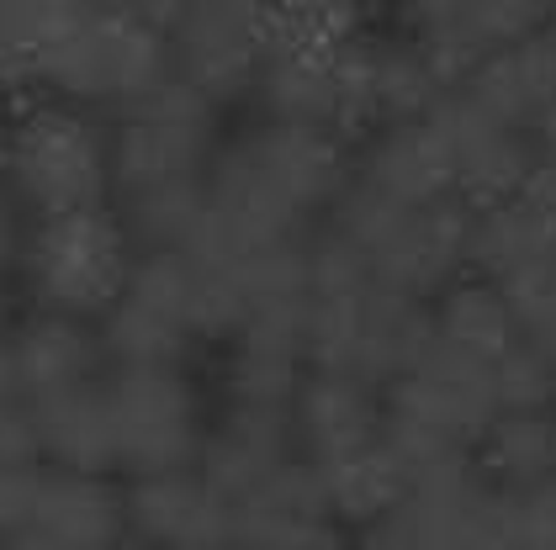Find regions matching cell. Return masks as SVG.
<instances>
[{
  "label": "cell",
  "mask_w": 556,
  "mask_h": 550,
  "mask_svg": "<svg viewBox=\"0 0 556 550\" xmlns=\"http://www.w3.org/2000/svg\"><path fill=\"white\" fill-rule=\"evenodd\" d=\"M132 259H138V244L128 239L123 217L112 207H90L33 222L16 254V270L33 296V312L101 323L128 286Z\"/></svg>",
  "instance_id": "ba28073f"
},
{
  "label": "cell",
  "mask_w": 556,
  "mask_h": 550,
  "mask_svg": "<svg viewBox=\"0 0 556 550\" xmlns=\"http://www.w3.org/2000/svg\"><path fill=\"white\" fill-rule=\"evenodd\" d=\"M33 429H38V456L59 471L80 476H106L117 471V445H112V408H106V381L33 402Z\"/></svg>",
  "instance_id": "44dd1931"
},
{
  "label": "cell",
  "mask_w": 556,
  "mask_h": 550,
  "mask_svg": "<svg viewBox=\"0 0 556 550\" xmlns=\"http://www.w3.org/2000/svg\"><path fill=\"white\" fill-rule=\"evenodd\" d=\"M493 292L504 296L519 344L535 349L556 371V254L541 259V265H530V270H519V276H509V281L493 286Z\"/></svg>",
  "instance_id": "d4e9b609"
},
{
  "label": "cell",
  "mask_w": 556,
  "mask_h": 550,
  "mask_svg": "<svg viewBox=\"0 0 556 550\" xmlns=\"http://www.w3.org/2000/svg\"><path fill=\"white\" fill-rule=\"evenodd\" d=\"M27 90L70 106H132L170 80V11L160 5H0Z\"/></svg>",
  "instance_id": "7a4b0ae2"
},
{
  "label": "cell",
  "mask_w": 556,
  "mask_h": 550,
  "mask_svg": "<svg viewBox=\"0 0 556 550\" xmlns=\"http://www.w3.org/2000/svg\"><path fill=\"white\" fill-rule=\"evenodd\" d=\"M27 535H43V540L64 550H112L128 535L123 487L112 476H80V471L43 465L38 508H33Z\"/></svg>",
  "instance_id": "ffe728a7"
},
{
  "label": "cell",
  "mask_w": 556,
  "mask_h": 550,
  "mask_svg": "<svg viewBox=\"0 0 556 550\" xmlns=\"http://www.w3.org/2000/svg\"><path fill=\"white\" fill-rule=\"evenodd\" d=\"M462 95H471V101H477L482 112H493L498 123H509L535 138V127L546 123V112L556 106V64H552L546 38L535 33V38L493 53V59L462 85Z\"/></svg>",
  "instance_id": "7402d4cb"
},
{
  "label": "cell",
  "mask_w": 556,
  "mask_h": 550,
  "mask_svg": "<svg viewBox=\"0 0 556 550\" xmlns=\"http://www.w3.org/2000/svg\"><path fill=\"white\" fill-rule=\"evenodd\" d=\"M493 419H498V397L488 371L434 338L419 355V366L382 392L387 445L408 465V476L477 461V445L493 429Z\"/></svg>",
  "instance_id": "52a82bcc"
},
{
  "label": "cell",
  "mask_w": 556,
  "mask_h": 550,
  "mask_svg": "<svg viewBox=\"0 0 556 550\" xmlns=\"http://www.w3.org/2000/svg\"><path fill=\"white\" fill-rule=\"evenodd\" d=\"M101 349L117 366H186L202 344L191 312V265L175 250H138L132 276L101 318Z\"/></svg>",
  "instance_id": "30bf717a"
},
{
  "label": "cell",
  "mask_w": 556,
  "mask_h": 550,
  "mask_svg": "<svg viewBox=\"0 0 556 550\" xmlns=\"http://www.w3.org/2000/svg\"><path fill=\"white\" fill-rule=\"evenodd\" d=\"M519 202L535 212V217L546 222V233L556 239V154H541V159H535L525 191H519Z\"/></svg>",
  "instance_id": "f546056e"
},
{
  "label": "cell",
  "mask_w": 556,
  "mask_h": 550,
  "mask_svg": "<svg viewBox=\"0 0 556 550\" xmlns=\"http://www.w3.org/2000/svg\"><path fill=\"white\" fill-rule=\"evenodd\" d=\"M350 143L324 127L265 123L217 149L207 169L202 228L180 254H250L292 244L313 217H329L350 186Z\"/></svg>",
  "instance_id": "6da1fadb"
},
{
  "label": "cell",
  "mask_w": 556,
  "mask_h": 550,
  "mask_svg": "<svg viewBox=\"0 0 556 550\" xmlns=\"http://www.w3.org/2000/svg\"><path fill=\"white\" fill-rule=\"evenodd\" d=\"M112 408V445L117 471L128 476H160V471H191L207 445V402L186 366H117L106 381Z\"/></svg>",
  "instance_id": "9c48e42d"
},
{
  "label": "cell",
  "mask_w": 556,
  "mask_h": 550,
  "mask_svg": "<svg viewBox=\"0 0 556 550\" xmlns=\"http://www.w3.org/2000/svg\"><path fill=\"white\" fill-rule=\"evenodd\" d=\"M298 461V434H292V413H250V408H217L207 423V445L197 471L213 482L228 503L250 498L265 487L276 471Z\"/></svg>",
  "instance_id": "ac0fdd59"
},
{
  "label": "cell",
  "mask_w": 556,
  "mask_h": 550,
  "mask_svg": "<svg viewBox=\"0 0 556 550\" xmlns=\"http://www.w3.org/2000/svg\"><path fill=\"white\" fill-rule=\"evenodd\" d=\"M233 550H344V524L324 503L318 476L302 461L276 471L265 487L233 503L228 519Z\"/></svg>",
  "instance_id": "9a60e30c"
},
{
  "label": "cell",
  "mask_w": 556,
  "mask_h": 550,
  "mask_svg": "<svg viewBox=\"0 0 556 550\" xmlns=\"http://www.w3.org/2000/svg\"><path fill=\"white\" fill-rule=\"evenodd\" d=\"M546 5H530V0H482V5H408L397 33L419 48L429 69L440 75L445 90H462V85L514 42L535 38L546 27Z\"/></svg>",
  "instance_id": "4fadbf2b"
},
{
  "label": "cell",
  "mask_w": 556,
  "mask_h": 550,
  "mask_svg": "<svg viewBox=\"0 0 556 550\" xmlns=\"http://www.w3.org/2000/svg\"><path fill=\"white\" fill-rule=\"evenodd\" d=\"M504 508L525 550H556V476L535 487H504Z\"/></svg>",
  "instance_id": "4316f807"
},
{
  "label": "cell",
  "mask_w": 556,
  "mask_h": 550,
  "mask_svg": "<svg viewBox=\"0 0 556 550\" xmlns=\"http://www.w3.org/2000/svg\"><path fill=\"white\" fill-rule=\"evenodd\" d=\"M355 186L382 196L392 207H429L440 196H456V180L445 165V149L425 123H392L361 138V159L350 169Z\"/></svg>",
  "instance_id": "d6986e66"
},
{
  "label": "cell",
  "mask_w": 556,
  "mask_h": 550,
  "mask_svg": "<svg viewBox=\"0 0 556 550\" xmlns=\"http://www.w3.org/2000/svg\"><path fill=\"white\" fill-rule=\"evenodd\" d=\"M429 338L445 344V349H456V355H467V360H477L482 371H493L519 344L504 296L493 292L488 281H477V276L471 281L462 276L451 292H440L429 302Z\"/></svg>",
  "instance_id": "603a6c76"
},
{
  "label": "cell",
  "mask_w": 556,
  "mask_h": 550,
  "mask_svg": "<svg viewBox=\"0 0 556 550\" xmlns=\"http://www.w3.org/2000/svg\"><path fill=\"white\" fill-rule=\"evenodd\" d=\"M498 413H530V408H556V371L525 344H514L509 355L488 371Z\"/></svg>",
  "instance_id": "484cf974"
},
{
  "label": "cell",
  "mask_w": 556,
  "mask_h": 550,
  "mask_svg": "<svg viewBox=\"0 0 556 550\" xmlns=\"http://www.w3.org/2000/svg\"><path fill=\"white\" fill-rule=\"evenodd\" d=\"M482 471L498 487H535L556 476V408H530V413H498L493 429L477 445Z\"/></svg>",
  "instance_id": "cb8c5ba5"
},
{
  "label": "cell",
  "mask_w": 556,
  "mask_h": 550,
  "mask_svg": "<svg viewBox=\"0 0 556 550\" xmlns=\"http://www.w3.org/2000/svg\"><path fill=\"white\" fill-rule=\"evenodd\" d=\"M38 482H43V461L38 465H0V546L33 529Z\"/></svg>",
  "instance_id": "83f0119b"
},
{
  "label": "cell",
  "mask_w": 556,
  "mask_h": 550,
  "mask_svg": "<svg viewBox=\"0 0 556 550\" xmlns=\"http://www.w3.org/2000/svg\"><path fill=\"white\" fill-rule=\"evenodd\" d=\"M265 42H270V11L180 5L170 11V75L223 112L255 95Z\"/></svg>",
  "instance_id": "8fae6325"
},
{
  "label": "cell",
  "mask_w": 556,
  "mask_h": 550,
  "mask_svg": "<svg viewBox=\"0 0 556 550\" xmlns=\"http://www.w3.org/2000/svg\"><path fill=\"white\" fill-rule=\"evenodd\" d=\"M5 191L11 207L33 212L38 222L70 212L106 207L112 196V127L96 112L27 95L5 117Z\"/></svg>",
  "instance_id": "8992f818"
},
{
  "label": "cell",
  "mask_w": 556,
  "mask_h": 550,
  "mask_svg": "<svg viewBox=\"0 0 556 550\" xmlns=\"http://www.w3.org/2000/svg\"><path fill=\"white\" fill-rule=\"evenodd\" d=\"M16 254H22L16 207H11V196H0V281H5V270H16Z\"/></svg>",
  "instance_id": "4dcf8cb0"
},
{
  "label": "cell",
  "mask_w": 556,
  "mask_h": 550,
  "mask_svg": "<svg viewBox=\"0 0 556 550\" xmlns=\"http://www.w3.org/2000/svg\"><path fill=\"white\" fill-rule=\"evenodd\" d=\"M429 127H434V138H440V149H445L456 196L471 202V207L514 202V196L525 191L535 159H541V149H535L530 132L498 123L493 112H482L462 90H451V95L429 112Z\"/></svg>",
  "instance_id": "7c38bea8"
},
{
  "label": "cell",
  "mask_w": 556,
  "mask_h": 550,
  "mask_svg": "<svg viewBox=\"0 0 556 550\" xmlns=\"http://www.w3.org/2000/svg\"><path fill=\"white\" fill-rule=\"evenodd\" d=\"M292 434H298L302 465H334L387 434L382 423V392L361 386L350 376L307 371L298 402H292Z\"/></svg>",
  "instance_id": "e0dca14e"
},
{
  "label": "cell",
  "mask_w": 556,
  "mask_h": 550,
  "mask_svg": "<svg viewBox=\"0 0 556 550\" xmlns=\"http://www.w3.org/2000/svg\"><path fill=\"white\" fill-rule=\"evenodd\" d=\"M112 550H149V546H138V540H117Z\"/></svg>",
  "instance_id": "d590c367"
},
{
  "label": "cell",
  "mask_w": 556,
  "mask_h": 550,
  "mask_svg": "<svg viewBox=\"0 0 556 550\" xmlns=\"http://www.w3.org/2000/svg\"><path fill=\"white\" fill-rule=\"evenodd\" d=\"M471 217L477 207L462 196H440L429 207H392L350 180L329 212V233H340L366 259L371 281H382L387 292L434 302L467 276Z\"/></svg>",
  "instance_id": "5b68a950"
},
{
  "label": "cell",
  "mask_w": 556,
  "mask_h": 550,
  "mask_svg": "<svg viewBox=\"0 0 556 550\" xmlns=\"http://www.w3.org/2000/svg\"><path fill=\"white\" fill-rule=\"evenodd\" d=\"M101 360H106V349H101L96 323L53 318V312H33V318L11 323V381H16V397L27 408L96 386Z\"/></svg>",
  "instance_id": "2e32d148"
},
{
  "label": "cell",
  "mask_w": 556,
  "mask_h": 550,
  "mask_svg": "<svg viewBox=\"0 0 556 550\" xmlns=\"http://www.w3.org/2000/svg\"><path fill=\"white\" fill-rule=\"evenodd\" d=\"M27 80H22V69H16V53H11V42L0 33V101H11V95H22Z\"/></svg>",
  "instance_id": "d6a6232c"
},
{
  "label": "cell",
  "mask_w": 556,
  "mask_h": 550,
  "mask_svg": "<svg viewBox=\"0 0 556 550\" xmlns=\"http://www.w3.org/2000/svg\"><path fill=\"white\" fill-rule=\"evenodd\" d=\"M541 38H546V48H552V64H556V11L546 16V27H541ZM535 149L541 154H556V106L546 112V123L535 127Z\"/></svg>",
  "instance_id": "1f68e13d"
},
{
  "label": "cell",
  "mask_w": 556,
  "mask_h": 550,
  "mask_svg": "<svg viewBox=\"0 0 556 550\" xmlns=\"http://www.w3.org/2000/svg\"><path fill=\"white\" fill-rule=\"evenodd\" d=\"M0 397H16V381H11V318L0 307Z\"/></svg>",
  "instance_id": "836d02e7"
},
{
  "label": "cell",
  "mask_w": 556,
  "mask_h": 550,
  "mask_svg": "<svg viewBox=\"0 0 556 550\" xmlns=\"http://www.w3.org/2000/svg\"><path fill=\"white\" fill-rule=\"evenodd\" d=\"M217 149V106L170 80L117 112L112 127V196L138 250H186L202 228L207 169Z\"/></svg>",
  "instance_id": "3957f363"
},
{
  "label": "cell",
  "mask_w": 556,
  "mask_h": 550,
  "mask_svg": "<svg viewBox=\"0 0 556 550\" xmlns=\"http://www.w3.org/2000/svg\"><path fill=\"white\" fill-rule=\"evenodd\" d=\"M38 429L22 397H0V465H38Z\"/></svg>",
  "instance_id": "f1b7e54d"
},
{
  "label": "cell",
  "mask_w": 556,
  "mask_h": 550,
  "mask_svg": "<svg viewBox=\"0 0 556 550\" xmlns=\"http://www.w3.org/2000/svg\"><path fill=\"white\" fill-rule=\"evenodd\" d=\"M123 513H128L132 540L149 550H223L233 503L191 465V471L128 476Z\"/></svg>",
  "instance_id": "5bb4252c"
},
{
  "label": "cell",
  "mask_w": 556,
  "mask_h": 550,
  "mask_svg": "<svg viewBox=\"0 0 556 550\" xmlns=\"http://www.w3.org/2000/svg\"><path fill=\"white\" fill-rule=\"evenodd\" d=\"M0 180H5V112H0Z\"/></svg>",
  "instance_id": "e575fe53"
},
{
  "label": "cell",
  "mask_w": 556,
  "mask_h": 550,
  "mask_svg": "<svg viewBox=\"0 0 556 550\" xmlns=\"http://www.w3.org/2000/svg\"><path fill=\"white\" fill-rule=\"evenodd\" d=\"M429 349V302L387 292L340 233L307 239V371L371 392L403 381Z\"/></svg>",
  "instance_id": "277c9868"
}]
</instances>
